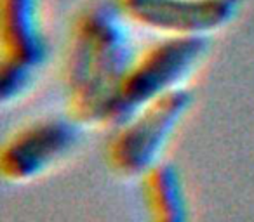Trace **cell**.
<instances>
[{
    "label": "cell",
    "mask_w": 254,
    "mask_h": 222,
    "mask_svg": "<svg viewBox=\"0 0 254 222\" xmlns=\"http://www.w3.org/2000/svg\"><path fill=\"white\" fill-rule=\"evenodd\" d=\"M207 50V37H164L138 50L120 85L115 127L145 104L183 87Z\"/></svg>",
    "instance_id": "obj_2"
},
{
    "label": "cell",
    "mask_w": 254,
    "mask_h": 222,
    "mask_svg": "<svg viewBox=\"0 0 254 222\" xmlns=\"http://www.w3.org/2000/svg\"><path fill=\"white\" fill-rule=\"evenodd\" d=\"M129 25L164 37H207L228 26L240 0H115Z\"/></svg>",
    "instance_id": "obj_5"
},
{
    "label": "cell",
    "mask_w": 254,
    "mask_h": 222,
    "mask_svg": "<svg viewBox=\"0 0 254 222\" xmlns=\"http://www.w3.org/2000/svg\"><path fill=\"white\" fill-rule=\"evenodd\" d=\"M129 23L115 0L85 5L70 28L64 57L68 117L80 125H115L122 80L136 56Z\"/></svg>",
    "instance_id": "obj_1"
},
{
    "label": "cell",
    "mask_w": 254,
    "mask_h": 222,
    "mask_svg": "<svg viewBox=\"0 0 254 222\" xmlns=\"http://www.w3.org/2000/svg\"><path fill=\"white\" fill-rule=\"evenodd\" d=\"M70 117L40 118L16 131L0 149V174L9 182H28L63 160L80 135Z\"/></svg>",
    "instance_id": "obj_6"
},
{
    "label": "cell",
    "mask_w": 254,
    "mask_h": 222,
    "mask_svg": "<svg viewBox=\"0 0 254 222\" xmlns=\"http://www.w3.org/2000/svg\"><path fill=\"white\" fill-rule=\"evenodd\" d=\"M141 179L148 222H190L183 177L173 163L160 162Z\"/></svg>",
    "instance_id": "obj_7"
},
{
    "label": "cell",
    "mask_w": 254,
    "mask_h": 222,
    "mask_svg": "<svg viewBox=\"0 0 254 222\" xmlns=\"http://www.w3.org/2000/svg\"><path fill=\"white\" fill-rule=\"evenodd\" d=\"M46 56L40 0H0V101L21 97Z\"/></svg>",
    "instance_id": "obj_4"
},
{
    "label": "cell",
    "mask_w": 254,
    "mask_h": 222,
    "mask_svg": "<svg viewBox=\"0 0 254 222\" xmlns=\"http://www.w3.org/2000/svg\"><path fill=\"white\" fill-rule=\"evenodd\" d=\"M193 102L181 87L139 108L117 127L106 146L110 169L124 177H143L160 163L164 149Z\"/></svg>",
    "instance_id": "obj_3"
}]
</instances>
